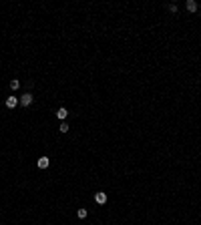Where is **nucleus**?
<instances>
[{
	"mask_svg": "<svg viewBox=\"0 0 201 225\" xmlns=\"http://www.w3.org/2000/svg\"><path fill=\"white\" fill-rule=\"evenodd\" d=\"M67 115H68V111L64 109V106H60L58 111H56V117H58V119H62V121L67 119Z\"/></svg>",
	"mask_w": 201,
	"mask_h": 225,
	"instance_id": "5",
	"label": "nucleus"
},
{
	"mask_svg": "<svg viewBox=\"0 0 201 225\" xmlns=\"http://www.w3.org/2000/svg\"><path fill=\"white\" fill-rule=\"evenodd\" d=\"M76 215H79V219H85V217H87V209H79Z\"/></svg>",
	"mask_w": 201,
	"mask_h": 225,
	"instance_id": "7",
	"label": "nucleus"
},
{
	"mask_svg": "<svg viewBox=\"0 0 201 225\" xmlns=\"http://www.w3.org/2000/svg\"><path fill=\"white\" fill-rule=\"evenodd\" d=\"M187 10H189V12H195V10H197V4H195L193 0H189V2H187Z\"/></svg>",
	"mask_w": 201,
	"mask_h": 225,
	"instance_id": "6",
	"label": "nucleus"
},
{
	"mask_svg": "<svg viewBox=\"0 0 201 225\" xmlns=\"http://www.w3.org/2000/svg\"><path fill=\"white\" fill-rule=\"evenodd\" d=\"M16 105H18V99H16V97H8L6 99V106L8 109H14Z\"/></svg>",
	"mask_w": 201,
	"mask_h": 225,
	"instance_id": "4",
	"label": "nucleus"
},
{
	"mask_svg": "<svg viewBox=\"0 0 201 225\" xmlns=\"http://www.w3.org/2000/svg\"><path fill=\"white\" fill-rule=\"evenodd\" d=\"M94 201H97L99 205H103V203H107V193H103V191L94 193Z\"/></svg>",
	"mask_w": 201,
	"mask_h": 225,
	"instance_id": "2",
	"label": "nucleus"
},
{
	"mask_svg": "<svg viewBox=\"0 0 201 225\" xmlns=\"http://www.w3.org/2000/svg\"><path fill=\"white\" fill-rule=\"evenodd\" d=\"M18 86H20V82H18V80H12V82H10V88H12V91H16Z\"/></svg>",
	"mask_w": 201,
	"mask_h": 225,
	"instance_id": "8",
	"label": "nucleus"
},
{
	"mask_svg": "<svg viewBox=\"0 0 201 225\" xmlns=\"http://www.w3.org/2000/svg\"><path fill=\"white\" fill-rule=\"evenodd\" d=\"M60 133H68V125H67V123H62V125H60Z\"/></svg>",
	"mask_w": 201,
	"mask_h": 225,
	"instance_id": "9",
	"label": "nucleus"
},
{
	"mask_svg": "<svg viewBox=\"0 0 201 225\" xmlns=\"http://www.w3.org/2000/svg\"><path fill=\"white\" fill-rule=\"evenodd\" d=\"M48 163H50V159H48V157H40L36 165H38L40 169H46V167H48Z\"/></svg>",
	"mask_w": 201,
	"mask_h": 225,
	"instance_id": "3",
	"label": "nucleus"
},
{
	"mask_svg": "<svg viewBox=\"0 0 201 225\" xmlns=\"http://www.w3.org/2000/svg\"><path fill=\"white\" fill-rule=\"evenodd\" d=\"M30 103H32V94H30V93H24L22 97H20V105H22V106H28Z\"/></svg>",
	"mask_w": 201,
	"mask_h": 225,
	"instance_id": "1",
	"label": "nucleus"
}]
</instances>
